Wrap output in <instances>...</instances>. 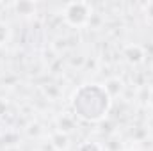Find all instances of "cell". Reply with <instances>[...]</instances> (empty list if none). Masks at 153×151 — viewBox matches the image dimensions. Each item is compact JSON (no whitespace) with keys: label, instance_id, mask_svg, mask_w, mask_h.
Wrapping results in <instances>:
<instances>
[{"label":"cell","instance_id":"obj_12","mask_svg":"<svg viewBox=\"0 0 153 151\" xmlns=\"http://www.w3.org/2000/svg\"><path fill=\"white\" fill-rule=\"evenodd\" d=\"M141 9H143V16H144V20L150 21V23H153V0L146 2V4H143Z\"/></svg>","mask_w":153,"mask_h":151},{"label":"cell","instance_id":"obj_14","mask_svg":"<svg viewBox=\"0 0 153 151\" xmlns=\"http://www.w3.org/2000/svg\"><path fill=\"white\" fill-rule=\"evenodd\" d=\"M148 105L153 109V87L148 91Z\"/></svg>","mask_w":153,"mask_h":151},{"label":"cell","instance_id":"obj_11","mask_svg":"<svg viewBox=\"0 0 153 151\" xmlns=\"http://www.w3.org/2000/svg\"><path fill=\"white\" fill-rule=\"evenodd\" d=\"M43 132H45V130H43V126H41L39 123H36V121H34V123H30V124L27 126V135H29L30 139H32V137H34V139L41 137V135H43Z\"/></svg>","mask_w":153,"mask_h":151},{"label":"cell","instance_id":"obj_5","mask_svg":"<svg viewBox=\"0 0 153 151\" xmlns=\"http://www.w3.org/2000/svg\"><path fill=\"white\" fill-rule=\"evenodd\" d=\"M76 128V121L75 115L71 114H59L55 117V130L61 132V133H66V135H71Z\"/></svg>","mask_w":153,"mask_h":151},{"label":"cell","instance_id":"obj_3","mask_svg":"<svg viewBox=\"0 0 153 151\" xmlns=\"http://www.w3.org/2000/svg\"><path fill=\"white\" fill-rule=\"evenodd\" d=\"M121 57L126 64L130 66H141L146 61V50L139 43H128L121 50Z\"/></svg>","mask_w":153,"mask_h":151},{"label":"cell","instance_id":"obj_2","mask_svg":"<svg viewBox=\"0 0 153 151\" xmlns=\"http://www.w3.org/2000/svg\"><path fill=\"white\" fill-rule=\"evenodd\" d=\"M91 16H93V7L89 2H70L62 9L64 23L73 29L85 27L91 21Z\"/></svg>","mask_w":153,"mask_h":151},{"label":"cell","instance_id":"obj_13","mask_svg":"<svg viewBox=\"0 0 153 151\" xmlns=\"http://www.w3.org/2000/svg\"><path fill=\"white\" fill-rule=\"evenodd\" d=\"M7 110H9V103H7V100H5V98H0V121L5 117Z\"/></svg>","mask_w":153,"mask_h":151},{"label":"cell","instance_id":"obj_10","mask_svg":"<svg viewBox=\"0 0 153 151\" xmlns=\"http://www.w3.org/2000/svg\"><path fill=\"white\" fill-rule=\"evenodd\" d=\"M76 151H103V146L94 142V141H85V142L78 144Z\"/></svg>","mask_w":153,"mask_h":151},{"label":"cell","instance_id":"obj_7","mask_svg":"<svg viewBox=\"0 0 153 151\" xmlns=\"http://www.w3.org/2000/svg\"><path fill=\"white\" fill-rule=\"evenodd\" d=\"M13 9L18 16H32L38 13V5L34 2H29V0H20V2H14L13 4Z\"/></svg>","mask_w":153,"mask_h":151},{"label":"cell","instance_id":"obj_8","mask_svg":"<svg viewBox=\"0 0 153 151\" xmlns=\"http://www.w3.org/2000/svg\"><path fill=\"white\" fill-rule=\"evenodd\" d=\"M13 39V29L7 21L0 20V46H7Z\"/></svg>","mask_w":153,"mask_h":151},{"label":"cell","instance_id":"obj_1","mask_svg":"<svg viewBox=\"0 0 153 151\" xmlns=\"http://www.w3.org/2000/svg\"><path fill=\"white\" fill-rule=\"evenodd\" d=\"M71 109L85 123H102L112 109V100L102 84H84L71 96Z\"/></svg>","mask_w":153,"mask_h":151},{"label":"cell","instance_id":"obj_15","mask_svg":"<svg viewBox=\"0 0 153 151\" xmlns=\"http://www.w3.org/2000/svg\"><path fill=\"white\" fill-rule=\"evenodd\" d=\"M0 135H2V128H0Z\"/></svg>","mask_w":153,"mask_h":151},{"label":"cell","instance_id":"obj_6","mask_svg":"<svg viewBox=\"0 0 153 151\" xmlns=\"http://www.w3.org/2000/svg\"><path fill=\"white\" fill-rule=\"evenodd\" d=\"M50 146L55 151H70V148H71V137L53 130L50 133Z\"/></svg>","mask_w":153,"mask_h":151},{"label":"cell","instance_id":"obj_9","mask_svg":"<svg viewBox=\"0 0 153 151\" xmlns=\"http://www.w3.org/2000/svg\"><path fill=\"white\" fill-rule=\"evenodd\" d=\"M123 141L119 135H109L107 141H105V146H103V151H123Z\"/></svg>","mask_w":153,"mask_h":151},{"label":"cell","instance_id":"obj_4","mask_svg":"<svg viewBox=\"0 0 153 151\" xmlns=\"http://www.w3.org/2000/svg\"><path fill=\"white\" fill-rule=\"evenodd\" d=\"M102 85H103L105 93L109 94V98H111L112 101H114L116 98L123 96V93H125V89H126V84H125V80H123L121 76H109Z\"/></svg>","mask_w":153,"mask_h":151}]
</instances>
